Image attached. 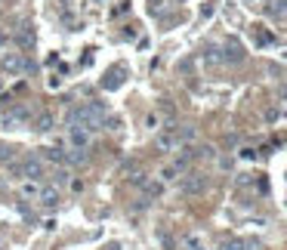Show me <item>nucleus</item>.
Here are the masks:
<instances>
[{
    "label": "nucleus",
    "mask_w": 287,
    "mask_h": 250,
    "mask_svg": "<svg viewBox=\"0 0 287 250\" xmlns=\"http://www.w3.org/2000/svg\"><path fill=\"white\" fill-rule=\"evenodd\" d=\"M10 173H16L19 180H28V182H40V180H46V164L40 160V154L38 152H31V154H25V158H16L12 164H10Z\"/></svg>",
    "instance_id": "nucleus-1"
},
{
    "label": "nucleus",
    "mask_w": 287,
    "mask_h": 250,
    "mask_svg": "<svg viewBox=\"0 0 287 250\" xmlns=\"http://www.w3.org/2000/svg\"><path fill=\"white\" fill-rule=\"evenodd\" d=\"M179 188H182V194H204L207 192V176L204 173H186L182 180H179Z\"/></svg>",
    "instance_id": "nucleus-2"
},
{
    "label": "nucleus",
    "mask_w": 287,
    "mask_h": 250,
    "mask_svg": "<svg viewBox=\"0 0 287 250\" xmlns=\"http://www.w3.org/2000/svg\"><path fill=\"white\" fill-rule=\"evenodd\" d=\"M154 146H158L160 152H179V148H182V139H179L176 127H173V124H170V127H167L164 133H158V139H154Z\"/></svg>",
    "instance_id": "nucleus-3"
},
{
    "label": "nucleus",
    "mask_w": 287,
    "mask_h": 250,
    "mask_svg": "<svg viewBox=\"0 0 287 250\" xmlns=\"http://www.w3.org/2000/svg\"><path fill=\"white\" fill-rule=\"evenodd\" d=\"M90 142H93V133L90 130H84V127H78V130H68V146L71 148H90Z\"/></svg>",
    "instance_id": "nucleus-4"
},
{
    "label": "nucleus",
    "mask_w": 287,
    "mask_h": 250,
    "mask_svg": "<svg viewBox=\"0 0 287 250\" xmlns=\"http://www.w3.org/2000/svg\"><path fill=\"white\" fill-rule=\"evenodd\" d=\"M244 59V50H241V44L235 40V38H232L226 46H222V62H232V65H235V62H241Z\"/></svg>",
    "instance_id": "nucleus-5"
},
{
    "label": "nucleus",
    "mask_w": 287,
    "mask_h": 250,
    "mask_svg": "<svg viewBox=\"0 0 287 250\" xmlns=\"http://www.w3.org/2000/svg\"><path fill=\"white\" fill-rule=\"evenodd\" d=\"M38 154H40V160H50V164H56V167H65L68 164L62 148H38Z\"/></svg>",
    "instance_id": "nucleus-6"
},
{
    "label": "nucleus",
    "mask_w": 287,
    "mask_h": 250,
    "mask_svg": "<svg viewBox=\"0 0 287 250\" xmlns=\"http://www.w3.org/2000/svg\"><path fill=\"white\" fill-rule=\"evenodd\" d=\"M38 198H40L44 207H59V188H56V186H44Z\"/></svg>",
    "instance_id": "nucleus-7"
},
{
    "label": "nucleus",
    "mask_w": 287,
    "mask_h": 250,
    "mask_svg": "<svg viewBox=\"0 0 287 250\" xmlns=\"http://www.w3.org/2000/svg\"><path fill=\"white\" fill-rule=\"evenodd\" d=\"M182 167H179V164H167V167H160V182H176V180H182Z\"/></svg>",
    "instance_id": "nucleus-8"
},
{
    "label": "nucleus",
    "mask_w": 287,
    "mask_h": 250,
    "mask_svg": "<svg viewBox=\"0 0 287 250\" xmlns=\"http://www.w3.org/2000/svg\"><path fill=\"white\" fill-rule=\"evenodd\" d=\"M65 160L80 167V164H86V152H84V148H68V152H65Z\"/></svg>",
    "instance_id": "nucleus-9"
},
{
    "label": "nucleus",
    "mask_w": 287,
    "mask_h": 250,
    "mask_svg": "<svg viewBox=\"0 0 287 250\" xmlns=\"http://www.w3.org/2000/svg\"><path fill=\"white\" fill-rule=\"evenodd\" d=\"M34 130H38V133H50V130H52V114L34 118Z\"/></svg>",
    "instance_id": "nucleus-10"
},
{
    "label": "nucleus",
    "mask_w": 287,
    "mask_h": 250,
    "mask_svg": "<svg viewBox=\"0 0 287 250\" xmlns=\"http://www.w3.org/2000/svg\"><path fill=\"white\" fill-rule=\"evenodd\" d=\"M16 158H19V154H16V148H12V146H0V164H6V167H10Z\"/></svg>",
    "instance_id": "nucleus-11"
},
{
    "label": "nucleus",
    "mask_w": 287,
    "mask_h": 250,
    "mask_svg": "<svg viewBox=\"0 0 287 250\" xmlns=\"http://www.w3.org/2000/svg\"><path fill=\"white\" fill-rule=\"evenodd\" d=\"M16 44L25 46V50H31V46H34V34H31V31H19V34H16Z\"/></svg>",
    "instance_id": "nucleus-12"
},
{
    "label": "nucleus",
    "mask_w": 287,
    "mask_h": 250,
    "mask_svg": "<svg viewBox=\"0 0 287 250\" xmlns=\"http://www.w3.org/2000/svg\"><path fill=\"white\" fill-rule=\"evenodd\" d=\"M10 114H12L16 120H19V124H22V120H31V108H28V105H16V108H12Z\"/></svg>",
    "instance_id": "nucleus-13"
},
{
    "label": "nucleus",
    "mask_w": 287,
    "mask_h": 250,
    "mask_svg": "<svg viewBox=\"0 0 287 250\" xmlns=\"http://www.w3.org/2000/svg\"><path fill=\"white\" fill-rule=\"evenodd\" d=\"M105 130L120 133V130H124V120H120V118H112V114H105Z\"/></svg>",
    "instance_id": "nucleus-14"
},
{
    "label": "nucleus",
    "mask_w": 287,
    "mask_h": 250,
    "mask_svg": "<svg viewBox=\"0 0 287 250\" xmlns=\"http://www.w3.org/2000/svg\"><path fill=\"white\" fill-rule=\"evenodd\" d=\"M220 250H247V241H238V238H232V241H222Z\"/></svg>",
    "instance_id": "nucleus-15"
},
{
    "label": "nucleus",
    "mask_w": 287,
    "mask_h": 250,
    "mask_svg": "<svg viewBox=\"0 0 287 250\" xmlns=\"http://www.w3.org/2000/svg\"><path fill=\"white\" fill-rule=\"evenodd\" d=\"M268 12H272V16H284V12H287V0H272Z\"/></svg>",
    "instance_id": "nucleus-16"
},
{
    "label": "nucleus",
    "mask_w": 287,
    "mask_h": 250,
    "mask_svg": "<svg viewBox=\"0 0 287 250\" xmlns=\"http://www.w3.org/2000/svg\"><path fill=\"white\" fill-rule=\"evenodd\" d=\"M160 192H164V186H160V182H148L146 186V198H158Z\"/></svg>",
    "instance_id": "nucleus-17"
},
{
    "label": "nucleus",
    "mask_w": 287,
    "mask_h": 250,
    "mask_svg": "<svg viewBox=\"0 0 287 250\" xmlns=\"http://www.w3.org/2000/svg\"><path fill=\"white\" fill-rule=\"evenodd\" d=\"M22 194H28V198H31V194H40V188H38V182H22Z\"/></svg>",
    "instance_id": "nucleus-18"
},
{
    "label": "nucleus",
    "mask_w": 287,
    "mask_h": 250,
    "mask_svg": "<svg viewBox=\"0 0 287 250\" xmlns=\"http://www.w3.org/2000/svg\"><path fill=\"white\" fill-rule=\"evenodd\" d=\"M182 241H186V247H188V250H198V247H204V244H201V238H198V235H186V238H182Z\"/></svg>",
    "instance_id": "nucleus-19"
},
{
    "label": "nucleus",
    "mask_w": 287,
    "mask_h": 250,
    "mask_svg": "<svg viewBox=\"0 0 287 250\" xmlns=\"http://www.w3.org/2000/svg\"><path fill=\"white\" fill-rule=\"evenodd\" d=\"M0 124H4V130H19V120H16L12 114H4V120H0Z\"/></svg>",
    "instance_id": "nucleus-20"
},
{
    "label": "nucleus",
    "mask_w": 287,
    "mask_h": 250,
    "mask_svg": "<svg viewBox=\"0 0 287 250\" xmlns=\"http://www.w3.org/2000/svg\"><path fill=\"white\" fill-rule=\"evenodd\" d=\"M52 182H56V186H65V182H68V170H62V167H59L56 173H52Z\"/></svg>",
    "instance_id": "nucleus-21"
},
{
    "label": "nucleus",
    "mask_w": 287,
    "mask_h": 250,
    "mask_svg": "<svg viewBox=\"0 0 287 250\" xmlns=\"http://www.w3.org/2000/svg\"><path fill=\"white\" fill-rule=\"evenodd\" d=\"M241 158H244V160H254L256 152H254V148H241Z\"/></svg>",
    "instance_id": "nucleus-22"
},
{
    "label": "nucleus",
    "mask_w": 287,
    "mask_h": 250,
    "mask_svg": "<svg viewBox=\"0 0 287 250\" xmlns=\"http://www.w3.org/2000/svg\"><path fill=\"white\" fill-rule=\"evenodd\" d=\"M146 124H148V130H154V127H158V114H148Z\"/></svg>",
    "instance_id": "nucleus-23"
},
{
    "label": "nucleus",
    "mask_w": 287,
    "mask_h": 250,
    "mask_svg": "<svg viewBox=\"0 0 287 250\" xmlns=\"http://www.w3.org/2000/svg\"><path fill=\"white\" fill-rule=\"evenodd\" d=\"M198 250H207V247H198Z\"/></svg>",
    "instance_id": "nucleus-24"
}]
</instances>
